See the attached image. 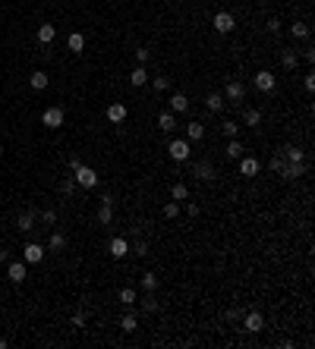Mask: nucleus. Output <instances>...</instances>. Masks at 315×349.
<instances>
[{"instance_id": "nucleus-1", "label": "nucleus", "mask_w": 315, "mask_h": 349, "mask_svg": "<svg viewBox=\"0 0 315 349\" xmlns=\"http://www.w3.org/2000/svg\"><path fill=\"white\" fill-rule=\"evenodd\" d=\"M73 179H76V186L79 189H95L98 186V173H95V167H85V164H79L76 170H73Z\"/></svg>"}, {"instance_id": "nucleus-2", "label": "nucleus", "mask_w": 315, "mask_h": 349, "mask_svg": "<svg viewBox=\"0 0 315 349\" xmlns=\"http://www.w3.org/2000/svg\"><path fill=\"white\" fill-rule=\"evenodd\" d=\"M167 154H170V160H177V164H183V160H189V142L186 139H170V145H167Z\"/></svg>"}, {"instance_id": "nucleus-3", "label": "nucleus", "mask_w": 315, "mask_h": 349, "mask_svg": "<svg viewBox=\"0 0 315 349\" xmlns=\"http://www.w3.org/2000/svg\"><path fill=\"white\" fill-rule=\"evenodd\" d=\"M252 82H256V88L262 91V95H271V91L278 88V76H274L271 70H259V72H256V79H252Z\"/></svg>"}, {"instance_id": "nucleus-4", "label": "nucleus", "mask_w": 315, "mask_h": 349, "mask_svg": "<svg viewBox=\"0 0 315 349\" xmlns=\"http://www.w3.org/2000/svg\"><path fill=\"white\" fill-rule=\"evenodd\" d=\"M211 25H214V32H221V35H230V32L237 29V19H233L227 10H221V13H214Z\"/></svg>"}, {"instance_id": "nucleus-5", "label": "nucleus", "mask_w": 315, "mask_h": 349, "mask_svg": "<svg viewBox=\"0 0 315 349\" xmlns=\"http://www.w3.org/2000/svg\"><path fill=\"white\" fill-rule=\"evenodd\" d=\"M63 120H66L63 107H48V110L41 113V123L48 126V129H60V126H63Z\"/></svg>"}, {"instance_id": "nucleus-6", "label": "nucleus", "mask_w": 315, "mask_h": 349, "mask_svg": "<svg viewBox=\"0 0 315 349\" xmlns=\"http://www.w3.org/2000/svg\"><path fill=\"white\" fill-rule=\"evenodd\" d=\"M126 113H130V110H126V104H123V101H113V104H107V123L120 126V123L126 120Z\"/></svg>"}, {"instance_id": "nucleus-7", "label": "nucleus", "mask_w": 315, "mask_h": 349, "mask_svg": "<svg viewBox=\"0 0 315 349\" xmlns=\"http://www.w3.org/2000/svg\"><path fill=\"white\" fill-rule=\"evenodd\" d=\"M224 101H233V104L246 101V88H243V82L230 79V82H227V88H224Z\"/></svg>"}, {"instance_id": "nucleus-8", "label": "nucleus", "mask_w": 315, "mask_h": 349, "mask_svg": "<svg viewBox=\"0 0 315 349\" xmlns=\"http://www.w3.org/2000/svg\"><path fill=\"white\" fill-rule=\"evenodd\" d=\"M22 261L25 264H38V261H44V245L41 243H29L22 249Z\"/></svg>"}, {"instance_id": "nucleus-9", "label": "nucleus", "mask_w": 315, "mask_h": 349, "mask_svg": "<svg viewBox=\"0 0 315 349\" xmlns=\"http://www.w3.org/2000/svg\"><path fill=\"white\" fill-rule=\"evenodd\" d=\"M243 327H246V333H259V331H265V318L259 312H246L243 314Z\"/></svg>"}, {"instance_id": "nucleus-10", "label": "nucleus", "mask_w": 315, "mask_h": 349, "mask_svg": "<svg viewBox=\"0 0 315 349\" xmlns=\"http://www.w3.org/2000/svg\"><path fill=\"white\" fill-rule=\"evenodd\" d=\"M107 252H111V258H126V255H130V243H126L123 236H113L111 243H107Z\"/></svg>"}, {"instance_id": "nucleus-11", "label": "nucleus", "mask_w": 315, "mask_h": 349, "mask_svg": "<svg viewBox=\"0 0 315 349\" xmlns=\"http://www.w3.org/2000/svg\"><path fill=\"white\" fill-rule=\"evenodd\" d=\"M259 170H262V164L256 157H249V154L240 157V176H259Z\"/></svg>"}, {"instance_id": "nucleus-12", "label": "nucleus", "mask_w": 315, "mask_h": 349, "mask_svg": "<svg viewBox=\"0 0 315 349\" xmlns=\"http://www.w3.org/2000/svg\"><path fill=\"white\" fill-rule=\"evenodd\" d=\"M6 277H10L13 283H22V280L29 277V271H25V261H10V264H6Z\"/></svg>"}, {"instance_id": "nucleus-13", "label": "nucleus", "mask_w": 315, "mask_h": 349, "mask_svg": "<svg viewBox=\"0 0 315 349\" xmlns=\"http://www.w3.org/2000/svg\"><path fill=\"white\" fill-rule=\"evenodd\" d=\"M280 176H284V179H290V183H293V179L306 176V164H287V160H284V167H280Z\"/></svg>"}, {"instance_id": "nucleus-14", "label": "nucleus", "mask_w": 315, "mask_h": 349, "mask_svg": "<svg viewBox=\"0 0 315 349\" xmlns=\"http://www.w3.org/2000/svg\"><path fill=\"white\" fill-rule=\"evenodd\" d=\"M224 95H221V91H208V95H205V107H208V113H221L224 110Z\"/></svg>"}, {"instance_id": "nucleus-15", "label": "nucleus", "mask_w": 315, "mask_h": 349, "mask_svg": "<svg viewBox=\"0 0 315 349\" xmlns=\"http://www.w3.org/2000/svg\"><path fill=\"white\" fill-rule=\"evenodd\" d=\"M158 129L161 132H173V129H177V113H173V110L158 113Z\"/></svg>"}, {"instance_id": "nucleus-16", "label": "nucleus", "mask_w": 315, "mask_h": 349, "mask_svg": "<svg viewBox=\"0 0 315 349\" xmlns=\"http://www.w3.org/2000/svg\"><path fill=\"white\" fill-rule=\"evenodd\" d=\"M170 110L173 113H186V110H189V98H186L183 91H173V95H170Z\"/></svg>"}, {"instance_id": "nucleus-17", "label": "nucleus", "mask_w": 315, "mask_h": 349, "mask_svg": "<svg viewBox=\"0 0 315 349\" xmlns=\"http://www.w3.org/2000/svg\"><path fill=\"white\" fill-rule=\"evenodd\" d=\"M205 139V126L199 123V120H192L189 126H186V142H202Z\"/></svg>"}, {"instance_id": "nucleus-18", "label": "nucleus", "mask_w": 315, "mask_h": 349, "mask_svg": "<svg viewBox=\"0 0 315 349\" xmlns=\"http://www.w3.org/2000/svg\"><path fill=\"white\" fill-rule=\"evenodd\" d=\"M57 38V25H51V22H44V25H38V41L48 48V44Z\"/></svg>"}, {"instance_id": "nucleus-19", "label": "nucleus", "mask_w": 315, "mask_h": 349, "mask_svg": "<svg viewBox=\"0 0 315 349\" xmlns=\"http://www.w3.org/2000/svg\"><path fill=\"white\" fill-rule=\"evenodd\" d=\"M48 82H51V79H48V72H44V70H35V72L29 76V85H32L35 91H44V88H48Z\"/></svg>"}, {"instance_id": "nucleus-20", "label": "nucleus", "mask_w": 315, "mask_h": 349, "mask_svg": "<svg viewBox=\"0 0 315 349\" xmlns=\"http://www.w3.org/2000/svg\"><path fill=\"white\" fill-rule=\"evenodd\" d=\"M66 48H70L73 53H82V51H85V35H82V32H70V38H66Z\"/></svg>"}, {"instance_id": "nucleus-21", "label": "nucleus", "mask_w": 315, "mask_h": 349, "mask_svg": "<svg viewBox=\"0 0 315 349\" xmlns=\"http://www.w3.org/2000/svg\"><path fill=\"white\" fill-rule=\"evenodd\" d=\"M196 176L202 179V183H211V179H214V167L208 164V160H199V164H196Z\"/></svg>"}, {"instance_id": "nucleus-22", "label": "nucleus", "mask_w": 315, "mask_h": 349, "mask_svg": "<svg viewBox=\"0 0 315 349\" xmlns=\"http://www.w3.org/2000/svg\"><path fill=\"white\" fill-rule=\"evenodd\" d=\"M145 82H148V72H145V66H136V70L130 72V85H132V88H142Z\"/></svg>"}, {"instance_id": "nucleus-23", "label": "nucleus", "mask_w": 315, "mask_h": 349, "mask_svg": "<svg viewBox=\"0 0 315 349\" xmlns=\"http://www.w3.org/2000/svg\"><path fill=\"white\" fill-rule=\"evenodd\" d=\"M139 283H142V290H145V293H155V290H158V274L145 271L142 277H139Z\"/></svg>"}, {"instance_id": "nucleus-24", "label": "nucleus", "mask_w": 315, "mask_h": 349, "mask_svg": "<svg viewBox=\"0 0 315 349\" xmlns=\"http://www.w3.org/2000/svg\"><path fill=\"white\" fill-rule=\"evenodd\" d=\"M243 154H246L243 142H240V139H230V145H227V157H230V160H240Z\"/></svg>"}, {"instance_id": "nucleus-25", "label": "nucleus", "mask_w": 315, "mask_h": 349, "mask_svg": "<svg viewBox=\"0 0 315 349\" xmlns=\"http://www.w3.org/2000/svg\"><path fill=\"white\" fill-rule=\"evenodd\" d=\"M243 123L246 126H259L262 123V113H259L256 107H243Z\"/></svg>"}, {"instance_id": "nucleus-26", "label": "nucleus", "mask_w": 315, "mask_h": 349, "mask_svg": "<svg viewBox=\"0 0 315 349\" xmlns=\"http://www.w3.org/2000/svg\"><path fill=\"white\" fill-rule=\"evenodd\" d=\"M170 198H173V201H186V198H189L186 183H173V186H170Z\"/></svg>"}, {"instance_id": "nucleus-27", "label": "nucleus", "mask_w": 315, "mask_h": 349, "mask_svg": "<svg viewBox=\"0 0 315 349\" xmlns=\"http://www.w3.org/2000/svg\"><path fill=\"white\" fill-rule=\"evenodd\" d=\"M284 160L287 164H303V151L296 145H290V148H284Z\"/></svg>"}, {"instance_id": "nucleus-28", "label": "nucleus", "mask_w": 315, "mask_h": 349, "mask_svg": "<svg viewBox=\"0 0 315 349\" xmlns=\"http://www.w3.org/2000/svg\"><path fill=\"white\" fill-rule=\"evenodd\" d=\"M280 63H284V70H296V63H299L296 51H284L280 53Z\"/></svg>"}, {"instance_id": "nucleus-29", "label": "nucleus", "mask_w": 315, "mask_h": 349, "mask_svg": "<svg viewBox=\"0 0 315 349\" xmlns=\"http://www.w3.org/2000/svg\"><path fill=\"white\" fill-rule=\"evenodd\" d=\"M136 327H139L136 314H123V318H120V331H123V333H132Z\"/></svg>"}, {"instance_id": "nucleus-30", "label": "nucleus", "mask_w": 315, "mask_h": 349, "mask_svg": "<svg viewBox=\"0 0 315 349\" xmlns=\"http://www.w3.org/2000/svg\"><path fill=\"white\" fill-rule=\"evenodd\" d=\"M221 132H224L227 139H237V136H240V123H233V120H224V123H221Z\"/></svg>"}, {"instance_id": "nucleus-31", "label": "nucleus", "mask_w": 315, "mask_h": 349, "mask_svg": "<svg viewBox=\"0 0 315 349\" xmlns=\"http://www.w3.org/2000/svg\"><path fill=\"white\" fill-rule=\"evenodd\" d=\"M32 224H35V214H19V217H16V227H19L22 233H29Z\"/></svg>"}, {"instance_id": "nucleus-32", "label": "nucleus", "mask_w": 315, "mask_h": 349, "mask_svg": "<svg viewBox=\"0 0 315 349\" xmlns=\"http://www.w3.org/2000/svg\"><path fill=\"white\" fill-rule=\"evenodd\" d=\"M290 35L293 38H309V25H306V22H293L290 25Z\"/></svg>"}, {"instance_id": "nucleus-33", "label": "nucleus", "mask_w": 315, "mask_h": 349, "mask_svg": "<svg viewBox=\"0 0 315 349\" xmlns=\"http://www.w3.org/2000/svg\"><path fill=\"white\" fill-rule=\"evenodd\" d=\"M63 245H66V236H63V233H54L51 243H48V249H51V252H60Z\"/></svg>"}, {"instance_id": "nucleus-34", "label": "nucleus", "mask_w": 315, "mask_h": 349, "mask_svg": "<svg viewBox=\"0 0 315 349\" xmlns=\"http://www.w3.org/2000/svg\"><path fill=\"white\" fill-rule=\"evenodd\" d=\"M164 217H167V220L180 217V205H177V201H167V205H164Z\"/></svg>"}, {"instance_id": "nucleus-35", "label": "nucleus", "mask_w": 315, "mask_h": 349, "mask_svg": "<svg viewBox=\"0 0 315 349\" xmlns=\"http://www.w3.org/2000/svg\"><path fill=\"white\" fill-rule=\"evenodd\" d=\"M120 302H123V305H132V302H136V290L123 286V290H120Z\"/></svg>"}, {"instance_id": "nucleus-36", "label": "nucleus", "mask_w": 315, "mask_h": 349, "mask_svg": "<svg viewBox=\"0 0 315 349\" xmlns=\"http://www.w3.org/2000/svg\"><path fill=\"white\" fill-rule=\"evenodd\" d=\"M151 85H155V91H167V88H170V79H167V76H155V79H151Z\"/></svg>"}, {"instance_id": "nucleus-37", "label": "nucleus", "mask_w": 315, "mask_h": 349, "mask_svg": "<svg viewBox=\"0 0 315 349\" xmlns=\"http://www.w3.org/2000/svg\"><path fill=\"white\" fill-rule=\"evenodd\" d=\"M60 189H63V192H66V195H73V192H76V189H79V186H76V179H73V176H66V179H63V183H60Z\"/></svg>"}, {"instance_id": "nucleus-38", "label": "nucleus", "mask_w": 315, "mask_h": 349, "mask_svg": "<svg viewBox=\"0 0 315 349\" xmlns=\"http://www.w3.org/2000/svg\"><path fill=\"white\" fill-rule=\"evenodd\" d=\"M142 308H145L148 314H151V312H158V302H155V296H151V293H148V296L142 299Z\"/></svg>"}, {"instance_id": "nucleus-39", "label": "nucleus", "mask_w": 315, "mask_h": 349, "mask_svg": "<svg viewBox=\"0 0 315 349\" xmlns=\"http://www.w3.org/2000/svg\"><path fill=\"white\" fill-rule=\"evenodd\" d=\"M130 255H136V258H145V255H148V245H145V243H136V245L130 249Z\"/></svg>"}, {"instance_id": "nucleus-40", "label": "nucleus", "mask_w": 315, "mask_h": 349, "mask_svg": "<svg viewBox=\"0 0 315 349\" xmlns=\"http://www.w3.org/2000/svg\"><path fill=\"white\" fill-rule=\"evenodd\" d=\"M268 167H271L274 173H280V167H284V154H274V157L268 160Z\"/></svg>"}, {"instance_id": "nucleus-41", "label": "nucleus", "mask_w": 315, "mask_h": 349, "mask_svg": "<svg viewBox=\"0 0 315 349\" xmlns=\"http://www.w3.org/2000/svg\"><path fill=\"white\" fill-rule=\"evenodd\" d=\"M41 224H57V211L44 208V211H41Z\"/></svg>"}, {"instance_id": "nucleus-42", "label": "nucleus", "mask_w": 315, "mask_h": 349, "mask_svg": "<svg viewBox=\"0 0 315 349\" xmlns=\"http://www.w3.org/2000/svg\"><path fill=\"white\" fill-rule=\"evenodd\" d=\"M148 57H151V51H145V48H139V51H136V60H139V66H145V63H148Z\"/></svg>"}, {"instance_id": "nucleus-43", "label": "nucleus", "mask_w": 315, "mask_h": 349, "mask_svg": "<svg viewBox=\"0 0 315 349\" xmlns=\"http://www.w3.org/2000/svg\"><path fill=\"white\" fill-rule=\"evenodd\" d=\"M280 29H284V25H280V19H268V32H271V35H278Z\"/></svg>"}, {"instance_id": "nucleus-44", "label": "nucleus", "mask_w": 315, "mask_h": 349, "mask_svg": "<svg viewBox=\"0 0 315 349\" xmlns=\"http://www.w3.org/2000/svg\"><path fill=\"white\" fill-rule=\"evenodd\" d=\"M186 214H189V217H199V214H202V208H199L196 201H189V205H186Z\"/></svg>"}, {"instance_id": "nucleus-45", "label": "nucleus", "mask_w": 315, "mask_h": 349, "mask_svg": "<svg viewBox=\"0 0 315 349\" xmlns=\"http://www.w3.org/2000/svg\"><path fill=\"white\" fill-rule=\"evenodd\" d=\"M303 85H306V91H315V76H312V72L303 79Z\"/></svg>"}, {"instance_id": "nucleus-46", "label": "nucleus", "mask_w": 315, "mask_h": 349, "mask_svg": "<svg viewBox=\"0 0 315 349\" xmlns=\"http://www.w3.org/2000/svg\"><path fill=\"white\" fill-rule=\"evenodd\" d=\"M237 318H243V312H240V308H230V312H227V321H237Z\"/></svg>"}, {"instance_id": "nucleus-47", "label": "nucleus", "mask_w": 315, "mask_h": 349, "mask_svg": "<svg viewBox=\"0 0 315 349\" xmlns=\"http://www.w3.org/2000/svg\"><path fill=\"white\" fill-rule=\"evenodd\" d=\"M73 327H85V318H82V314H73Z\"/></svg>"}, {"instance_id": "nucleus-48", "label": "nucleus", "mask_w": 315, "mask_h": 349, "mask_svg": "<svg viewBox=\"0 0 315 349\" xmlns=\"http://www.w3.org/2000/svg\"><path fill=\"white\" fill-rule=\"evenodd\" d=\"M6 258H10V252H6L3 245H0V261H6Z\"/></svg>"}, {"instance_id": "nucleus-49", "label": "nucleus", "mask_w": 315, "mask_h": 349, "mask_svg": "<svg viewBox=\"0 0 315 349\" xmlns=\"http://www.w3.org/2000/svg\"><path fill=\"white\" fill-rule=\"evenodd\" d=\"M0 349H6V340H0Z\"/></svg>"}]
</instances>
